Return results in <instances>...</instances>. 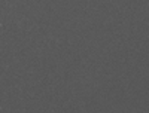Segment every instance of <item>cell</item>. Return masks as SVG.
Segmentation results:
<instances>
[{
	"instance_id": "1",
	"label": "cell",
	"mask_w": 149,
	"mask_h": 113,
	"mask_svg": "<svg viewBox=\"0 0 149 113\" xmlns=\"http://www.w3.org/2000/svg\"><path fill=\"white\" fill-rule=\"evenodd\" d=\"M0 27H2V22H0Z\"/></svg>"
}]
</instances>
